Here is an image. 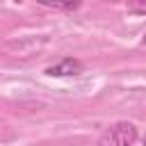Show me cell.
<instances>
[{"label": "cell", "mask_w": 146, "mask_h": 146, "mask_svg": "<svg viewBox=\"0 0 146 146\" xmlns=\"http://www.w3.org/2000/svg\"><path fill=\"white\" fill-rule=\"evenodd\" d=\"M135 141H137V128L128 121H119L110 125L98 137V146H132Z\"/></svg>", "instance_id": "cell-1"}, {"label": "cell", "mask_w": 146, "mask_h": 146, "mask_svg": "<svg viewBox=\"0 0 146 146\" xmlns=\"http://www.w3.org/2000/svg\"><path fill=\"white\" fill-rule=\"evenodd\" d=\"M82 68H84V66H82L78 59L66 57V59H62L59 64L48 66V68H46V73H48V75H52V78H64V75H78V73H82Z\"/></svg>", "instance_id": "cell-2"}, {"label": "cell", "mask_w": 146, "mask_h": 146, "mask_svg": "<svg viewBox=\"0 0 146 146\" xmlns=\"http://www.w3.org/2000/svg\"><path fill=\"white\" fill-rule=\"evenodd\" d=\"M46 7H52V9H68V11H73V9L80 7V2H46Z\"/></svg>", "instance_id": "cell-3"}, {"label": "cell", "mask_w": 146, "mask_h": 146, "mask_svg": "<svg viewBox=\"0 0 146 146\" xmlns=\"http://www.w3.org/2000/svg\"><path fill=\"white\" fill-rule=\"evenodd\" d=\"M128 11H132V14H146V2H135V5H128Z\"/></svg>", "instance_id": "cell-4"}, {"label": "cell", "mask_w": 146, "mask_h": 146, "mask_svg": "<svg viewBox=\"0 0 146 146\" xmlns=\"http://www.w3.org/2000/svg\"><path fill=\"white\" fill-rule=\"evenodd\" d=\"M144 43H146V39H144Z\"/></svg>", "instance_id": "cell-5"}, {"label": "cell", "mask_w": 146, "mask_h": 146, "mask_svg": "<svg viewBox=\"0 0 146 146\" xmlns=\"http://www.w3.org/2000/svg\"><path fill=\"white\" fill-rule=\"evenodd\" d=\"M144 146H146V141H144Z\"/></svg>", "instance_id": "cell-6"}]
</instances>
